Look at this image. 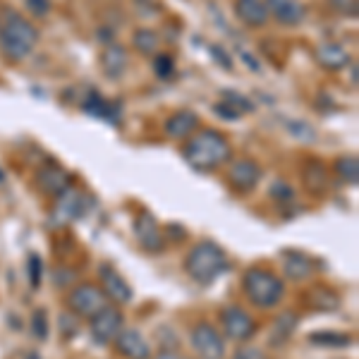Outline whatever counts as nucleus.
<instances>
[{
  "label": "nucleus",
  "mask_w": 359,
  "mask_h": 359,
  "mask_svg": "<svg viewBox=\"0 0 359 359\" xmlns=\"http://www.w3.org/2000/svg\"><path fill=\"white\" fill-rule=\"evenodd\" d=\"M39 43V29L20 13H8L0 22V50L8 60L20 62L34 53Z\"/></svg>",
  "instance_id": "nucleus-3"
},
{
  "label": "nucleus",
  "mask_w": 359,
  "mask_h": 359,
  "mask_svg": "<svg viewBox=\"0 0 359 359\" xmlns=\"http://www.w3.org/2000/svg\"><path fill=\"white\" fill-rule=\"evenodd\" d=\"M235 15L247 27H264L269 22V10H266L264 0H235Z\"/></svg>",
  "instance_id": "nucleus-18"
},
{
  "label": "nucleus",
  "mask_w": 359,
  "mask_h": 359,
  "mask_svg": "<svg viewBox=\"0 0 359 359\" xmlns=\"http://www.w3.org/2000/svg\"><path fill=\"white\" fill-rule=\"evenodd\" d=\"M32 333L36 340L48 338V316H46V309H36L32 314Z\"/></svg>",
  "instance_id": "nucleus-29"
},
{
  "label": "nucleus",
  "mask_w": 359,
  "mask_h": 359,
  "mask_svg": "<svg viewBox=\"0 0 359 359\" xmlns=\"http://www.w3.org/2000/svg\"><path fill=\"white\" fill-rule=\"evenodd\" d=\"M154 72L158 79H168L175 72V57L168 53H156L154 55Z\"/></svg>",
  "instance_id": "nucleus-28"
},
{
  "label": "nucleus",
  "mask_w": 359,
  "mask_h": 359,
  "mask_svg": "<svg viewBox=\"0 0 359 359\" xmlns=\"http://www.w3.org/2000/svg\"><path fill=\"white\" fill-rule=\"evenodd\" d=\"M242 290L247 299L259 309H273L285 299V283L273 271L264 269V266H254L242 278Z\"/></svg>",
  "instance_id": "nucleus-4"
},
{
  "label": "nucleus",
  "mask_w": 359,
  "mask_h": 359,
  "mask_svg": "<svg viewBox=\"0 0 359 359\" xmlns=\"http://www.w3.org/2000/svg\"><path fill=\"white\" fill-rule=\"evenodd\" d=\"M328 5L345 17H357V0H328Z\"/></svg>",
  "instance_id": "nucleus-32"
},
{
  "label": "nucleus",
  "mask_w": 359,
  "mask_h": 359,
  "mask_svg": "<svg viewBox=\"0 0 359 359\" xmlns=\"http://www.w3.org/2000/svg\"><path fill=\"white\" fill-rule=\"evenodd\" d=\"M302 175H304V184L309 192L323 194L328 189V170H326V165H321L318 161H309V163L304 165Z\"/></svg>",
  "instance_id": "nucleus-22"
},
{
  "label": "nucleus",
  "mask_w": 359,
  "mask_h": 359,
  "mask_svg": "<svg viewBox=\"0 0 359 359\" xmlns=\"http://www.w3.org/2000/svg\"><path fill=\"white\" fill-rule=\"evenodd\" d=\"M266 3V10H269V17L273 15L276 22L285 27H297L302 25L306 10L299 0H264Z\"/></svg>",
  "instance_id": "nucleus-14"
},
{
  "label": "nucleus",
  "mask_w": 359,
  "mask_h": 359,
  "mask_svg": "<svg viewBox=\"0 0 359 359\" xmlns=\"http://www.w3.org/2000/svg\"><path fill=\"white\" fill-rule=\"evenodd\" d=\"M132 43H135V48L142 55L154 57L156 53H158L161 39H158V34H156L154 29H137L135 36H132Z\"/></svg>",
  "instance_id": "nucleus-25"
},
{
  "label": "nucleus",
  "mask_w": 359,
  "mask_h": 359,
  "mask_svg": "<svg viewBox=\"0 0 359 359\" xmlns=\"http://www.w3.org/2000/svg\"><path fill=\"white\" fill-rule=\"evenodd\" d=\"M130 67V53L120 43H106L101 50V69L108 79H120Z\"/></svg>",
  "instance_id": "nucleus-15"
},
{
  "label": "nucleus",
  "mask_w": 359,
  "mask_h": 359,
  "mask_svg": "<svg viewBox=\"0 0 359 359\" xmlns=\"http://www.w3.org/2000/svg\"><path fill=\"white\" fill-rule=\"evenodd\" d=\"M192 347L199 359H223L225 357V338L211 321H199L189 333Z\"/></svg>",
  "instance_id": "nucleus-7"
},
{
  "label": "nucleus",
  "mask_w": 359,
  "mask_h": 359,
  "mask_svg": "<svg viewBox=\"0 0 359 359\" xmlns=\"http://www.w3.org/2000/svg\"><path fill=\"white\" fill-rule=\"evenodd\" d=\"M25 359H41V357H39V352H29Z\"/></svg>",
  "instance_id": "nucleus-38"
},
{
  "label": "nucleus",
  "mask_w": 359,
  "mask_h": 359,
  "mask_svg": "<svg viewBox=\"0 0 359 359\" xmlns=\"http://www.w3.org/2000/svg\"><path fill=\"white\" fill-rule=\"evenodd\" d=\"M228 180H230V184H233L235 192L247 194V192H252V189L259 184V180H262V168L249 158H240L230 165Z\"/></svg>",
  "instance_id": "nucleus-13"
},
{
  "label": "nucleus",
  "mask_w": 359,
  "mask_h": 359,
  "mask_svg": "<svg viewBox=\"0 0 359 359\" xmlns=\"http://www.w3.org/2000/svg\"><path fill=\"white\" fill-rule=\"evenodd\" d=\"M67 309L79 318H91L94 314L103 309L106 304H111V299L106 297V292L101 290V285L96 283H79L65 297Z\"/></svg>",
  "instance_id": "nucleus-5"
},
{
  "label": "nucleus",
  "mask_w": 359,
  "mask_h": 359,
  "mask_svg": "<svg viewBox=\"0 0 359 359\" xmlns=\"http://www.w3.org/2000/svg\"><path fill=\"white\" fill-rule=\"evenodd\" d=\"M82 108L89 115H94V118H103V120H108V123H113V125L118 123V118H120V106H118V103L103 98L98 91H89V96L84 98Z\"/></svg>",
  "instance_id": "nucleus-19"
},
{
  "label": "nucleus",
  "mask_w": 359,
  "mask_h": 359,
  "mask_svg": "<svg viewBox=\"0 0 359 359\" xmlns=\"http://www.w3.org/2000/svg\"><path fill=\"white\" fill-rule=\"evenodd\" d=\"M98 276H101V290L106 292V297L113 304H127L132 299V287L130 283L120 276V271L111 264L98 266Z\"/></svg>",
  "instance_id": "nucleus-11"
},
{
  "label": "nucleus",
  "mask_w": 359,
  "mask_h": 359,
  "mask_svg": "<svg viewBox=\"0 0 359 359\" xmlns=\"http://www.w3.org/2000/svg\"><path fill=\"white\" fill-rule=\"evenodd\" d=\"M123 326H125V316L115 304H106L98 314L89 318L91 338L98 345H111L118 338V333L123 331Z\"/></svg>",
  "instance_id": "nucleus-8"
},
{
  "label": "nucleus",
  "mask_w": 359,
  "mask_h": 359,
  "mask_svg": "<svg viewBox=\"0 0 359 359\" xmlns=\"http://www.w3.org/2000/svg\"><path fill=\"white\" fill-rule=\"evenodd\" d=\"M36 182H39V189H41L43 194L57 196V194L65 192V189L69 187V175L62 170L60 165L48 163V165H43L41 170H39Z\"/></svg>",
  "instance_id": "nucleus-16"
},
{
  "label": "nucleus",
  "mask_w": 359,
  "mask_h": 359,
  "mask_svg": "<svg viewBox=\"0 0 359 359\" xmlns=\"http://www.w3.org/2000/svg\"><path fill=\"white\" fill-rule=\"evenodd\" d=\"M230 269L228 254L211 240H201L184 257V271L199 285H211Z\"/></svg>",
  "instance_id": "nucleus-2"
},
{
  "label": "nucleus",
  "mask_w": 359,
  "mask_h": 359,
  "mask_svg": "<svg viewBox=\"0 0 359 359\" xmlns=\"http://www.w3.org/2000/svg\"><path fill=\"white\" fill-rule=\"evenodd\" d=\"M27 271H29V283H32V287H39V285H41L43 262H41V259H39V254H29Z\"/></svg>",
  "instance_id": "nucleus-30"
},
{
  "label": "nucleus",
  "mask_w": 359,
  "mask_h": 359,
  "mask_svg": "<svg viewBox=\"0 0 359 359\" xmlns=\"http://www.w3.org/2000/svg\"><path fill=\"white\" fill-rule=\"evenodd\" d=\"M283 266H285V276L290 278V280H294V283L306 280V278L314 273V264H311V259L304 257V254H297V252L287 254L285 264H283Z\"/></svg>",
  "instance_id": "nucleus-23"
},
{
  "label": "nucleus",
  "mask_w": 359,
  "mask_h": 359,
  "mask_svg": "<svg viewBox=\"0 0 359 359\" xmlns=\"http://www.w3.org/2000/svg\"><path fill=\"white\" fill-rule=\"evenodd\" d=\"M297 323H299V316L294 314V311H283V314H278L273 326H271L269 345L271 347H283V345H285L287 340L292 338Z\"/></svg>",
  "instance_id": "nucleus-20"
},
{
  "label": "nucleus",
  "mask_w": 359,
  "mask_h": 359,
  "mask_svg": "<svg viewBox=\"0 0 359 359\" xmlns=\"http://www.w3.org/2000/svg\"><path fill=\"white\" fill-rule=\"evenodd\" d=\"M309 304H311V309H316V311H333L340 306V297L331 287L316 285L314 290L309 292Z\"/></svg>",
  "instance_id": "nucleus-24"
},
{
  "label": "nucleus",
  "mask_w": 359,
  "mask_h": 359,
  "mask_svg": "<svg viewBox=\"0 0 359 359\" xmlns=\"http://www.w3.org/2000/svg\"><path fill=\"white\" fill-rule=\"evenodd\" d=\"M91 206V199L84 196L79 189H74L72 184L55 196V204H53V211H50V223L53 225H65V223H72V221H79Z\"/></svg>",
  "instance_id": "nucleus-6"
},
{
  "label": "nucleus",
  "mask_w": 359,
  "mask_h": 359,
  "mask_svg": "<svg viewBox=\"0 0 359 359\" xmlns=\"http://www.w3.org/2000/svg\"><path fill=\"white\" fill-rule=\"evenodd\" d=\"M221 323L225 335L235 343H247L257 333V321L242 306H225L221 311Z\"/></svg>",
  "instance_id": "nucleus-9"
},
{
  "label": "nucleus",
  "mask_w": 359,
  "mask_h": 359,
  "mask_svg": "<svg viewBox=\"0 0 359 359\" xmlns=\"http://www.w3.org/2000/svg\"><path fill=\"white\" fill-rule=\"evenodd\" d=\"M199 130V115L192 111H177L165 120V132L172 139H187Z\"/></svg>",
  "instance_id": "nucleus-17"
},
{
  "label": "nucleus",
  "mask_w": 359,
  "mask_h": 359,
  "mask_svg": "<svg viewBox=\"0 0 359 359\" xmlns=\"http://www.w3.org/2000/svg\"><path fill=\"white\" fill-rule=\"evenodd\" d=\"M271 196H273L276 201H280V204H290L294 199V189L285 182V180H276L273 187H271Z\"/></svg>",
  "instance_id": "nucleus-31"
},
{
  "label": "nucleus",
  "mask_w": 359,
  "mask_h": 359,
  "mask_svg": "<svg viewBox=\"0 0 359 359\" xmlns=\"http://www.w3.org/2000/svg\"><path fill=\"white\" fill-rule=\"evenodd\" d=\"M211 53H213V57H218V60H221V65H223L225 69L233 67V60H230V55L225 53L221 46H211Z\"/></svg>",
  "instance_id": "nucleus-36"
},
{
  "label": "nucleus",
  "mask_w": 359,
  "mask_h": 359,
  "mask_svg": "<svg viewBox=\"0 0 359 359\" xmlns=\"http://www.w3.org/2000/svg\"><path fill=\"white\" fill-rule=\"evenodd\" d=\"M225 96H228V101H225V103H230V106H233L237 113H249V111H254L252 101H247L245 96H240V94H230V91H228V94H225Z\"/></svg>",
  "instance_id": "nucleus-35"
},
{
  "label": "nucleus",
  "mask_w": 359,
  "mask_h": 359,
  "mask_svg": "<svg viewBox=\"0 0 359 359\" xmlns=\"http://www.w3.org/2000/svg\"><path fill=\"white\" fill-rule=\"evenodd\" d=\"M25 5L34 17H46L50 13V0H25Z\"/></svg>",
  "instance_id": "nucleus-34"
},
{
  "label": "nucleus",
  "mask_w": 359,
  "mask_h": 359,
  "mask_svg": "<svg viewBox=\"0 0 359 359\" xmlns=\"http://www.w3.org/2000/svg\"><path fill=\"white\" fill-rule=\"evenodd\" d=\"M151 359H189V357L180 355V352H175V350H161L158 355L151 357Z\"/></svg>",
  "instance_id": "nucleus-37"
},
{
  "label": "nucleus",
  "mask_w": 359,
  "mask_h": 359,
  "mask_svg": "<svg viewBox=\"0 0 359 359\" xmlns=\"http://www.w3.org/2000/svg\"><path fill=\"white\" fill-rule=\"evenodd\" d=\"M135 235H137L139 247H142L144 252L161 254L165 249V235H163V230L158 228V223H156V218L151 213L144 211L135 218Z\"/></svg>",
  "instance_id": "nucleus-10"
},
{
  "label": "nucleus",
  "mask_w": 359,
  "mask_h": 359,
  "mask_svg": "<svg viewBox=\"0 0 359 359\" xmlns=\"http://www.w3.org/2000/svg\"><path fill=\"white\" fill-rule=\"evenodd\" d=\"M333 170H335V175L343 180V182L355 184L359 180V163H357L355 156H343V158H338L333 165Z\"/></svg>",
  "instance_id": "nucleus-27"
},
{
  "label": "nucleus",
  "mask_w": 359,
  "mask_h": 359,
  "mask_svg": "<svg viewBox=\"0 0 359 359\" xmlns=\"http://www.w3.org/2000/svg\"><path fill=\"white\" fill-rule=\"evenodd\" d=\"M316 60L323 69H331V72H338L345 65H350V53L338 43H321L316 48Z\"/></svg>",
  "instance_id": "nucleus-21"
},
{
  "label": "nucleus",
  "mask_w": 359,
  "mask_h": 359,
  "mask_svg": "<svg viewBox=\"0 0 359 359\" xmlns=\"http://www.w3.org/2000/svg\"><path fill=\"white\" fill-rule=\"evenodd\" d=\"M311 345H321V347H347L352 345V338L338 331H318L309 338Z\"/></svg>",
  "instance_id": "nucleus-26"
},
{
  "label": "nucleus",
  "mask_w": 359,
  "mask_h": 359,
  "mask_svg": "<svg viewBox=\"0 0 359 359\" xmlns=\"http://www.w3.org/2000/svg\"><path fill=\"white\" fill-rule=\"evenodd\" d=\"M113 343H115L118 355H123L125 359H151L154 357L149 340L139 331H135V328H123Z\"/></svg>",
  "instance_id": "nucleus-12"
},
{
  "label": "nucleus",
  "mask_w": 359,
  "mask_h": 359,
  "mask_svg": "<svg viewBox=\"0 0 359 359\" xmlns=\"http://www.w3.org/2000/svg\"><path fill=\"white\" fill-rule=\"evenodd\" d=\"M233 359H269L266 357V352H262L259 347H252V345H242L235 350Z\"/></svg>",
  "instance_id": "nucleus-33"
},
{
  "label": "nucleus",
  "mask_w": 359,
  "mask_h": 359,
  "mask_svg": "<svg viewBox=\"0 0 359 359\" xmlns=\"http://www.w3.org/2000/svg\"><path fill=\"white\" fill-rule=\"evenodd\" d=\"M187 139L189 142L184 144L182 156L189 165L201 172L216 170V168L228 163L230 156H233L230 142L218 130H208V127L206 130H196Z\"/></svg>",
  "instance_id": "nucleus-1"
}]
</instances>
